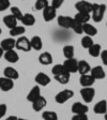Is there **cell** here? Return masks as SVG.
I'll return each mask as SVG.
<instances>
[{
    "instance_id": "obj_1",
    "label": "cell",
    "mask_w": 107,
    "mask_h": 120,
    "mask_svg": "<svg viewBox=\"0 0 107 120\" xmlns=\"http://www.w3.org/2000/svg\"><path fill=\"white\" fill-rule=\"evenodd\" d=\"M106 12V5L105 4H99V3H93L92 5V19L95 22H102L103 17Z\"/></svg>"
},
{
    "instance_id": "obj_2",
    "label": "cell",
    "mask_w": 107,
    "mask_h": 120,
    "mask_svg": "<svg viewBox=\"0 0 107 120\" xmlns=\"http://www.w3.org/2000/svg\"><path fill=\"white\" fill-rule=\"evenodd\" d=\"M74 95V91L71 89H64L62 91L57 93V95L55 97V101L58 104H63L66 101H69L70 99H72Z\"/></svg>"
},
{
    "instance_id": "obj_3",
    "label": "cell",
    "mask_w": 107,
    "mask_h": 120,
    "mask_svg": "<svg viewBox=\"0 0 107 120\" xmlns=\"http://www.w3.org/2000/svg\"><path fill=\"white\" fill-rule=\"evenodd\" d=\"M15 47L19 50L22 52H29L31 50V44H30V40L26 37H19L16 40V44H15Z\"/></svg>"
},
{
    "instance_id": "obj_4",
    "label": "cell",
    "mask_w": 107,
    "mask_h": 120,
    "mask_svg": "<svg viewBox=\"0 0 107 120\" xmlns=\"http://www.w3.org/2000/svg\"><path fill=\"white\" fill-rule=\"evenodd\" d=\"M80 95L86 103H90L92 102L93 98L95 95V90L92 87H84L80 90Z\"/></svg>"
},
{
    "instance_id": "obj_5",
    "label": "cell",
    "mask_w": 107,
    "mask_h": 120,
    "mask_svg": "<svg viewBox=\"0 0 107 120\" xmlns=\"http://www.w3.org/2000/svg\"><path fill=\"white\" fill-rule=\"evenodd\" d=\"M92 5L93 3H90L86 0H80L78 2L75 3V8L78 12H82V13H91L92 12Z\"/></svg>"
},
{
    "instance_id": "obj_6",
    "label": "cell",
    "mask_w": 107,
    "mask_h": 120,
    "mask_svg": "<svg viewBox=\"0 0 107 120\" xmlns=\"http://www.w3.org/2000/svg\"><path fill=\"white\" fill-rule=\"evenodd\" d=\"M56 16H57V10L52 5H48L43 10V18L45 22H52L54 18H56Z\"/></svg>"
},
{
    "instance_id": "obj_7",
    "label": "cell",
    "mask_w": 107,
    "mask_h": 120,
    "mask_svg": "<svg viewBox=\"0 0 107 120\" xmlns=\"http://www.w3.org/2000/svg\"><path fill=\"white\" fill-rule=\"evenodd\" d=\"M57 22H58V25H59L60 27L69 29V28H72L74 18L70 17V16H65V15H60V16H58Z\"/></svg>"
},
{
    "instance_id": "obj_8",
    "label": "cell",
    "mask_w": 107,
    "mask_h": 120,
    "mask_svg": "<svg viewBox=\"0 0 107 120\" xmlns=\"http://www.w3.org/2000/svg\"><path fill=\"white\" fill-rule=\"evenodd\" d=\"M63 65H64L65 70L70 73V74L71 73L78 72V61L76 59H74V58H72V59H66L64 61V63H63Z\"/></svg>"
},
{
    "instance_id": "obj_9",
    "label": "cell",
    "mask_w": 107,
    "mask_h": 120,
    "mask_svg": "<svg viewBox=\"0 0 107 120\" xmlns=\"http://www.w3.org/2000/svg\"><path fill=\"white\" fill-rule=\"evenodd\" d=\"M72 112L74 115H80V114H87L89 108L86 104H82L80 102H75L72 105Z\"/></svg>"
},
{
    "instance_id": "obj_10",
    "label": "cell",
    "mask_w": 107,
    "mask_h": 120,
    "mask_svg": "<svg viewBox=\"0 0 107 120\" xmlns=\"http://www.w3.org/2000/svg\"><path fill=\"white\" fill-rule=\"evenodd\" d=\"M15 44H16V40H14V38H7V39L1 41L0 47L2 48L4 52H9V50L14 49Z\"/></svg>"
},
{
    "instance_id": "obj_11",
    "label": "cell",
    "mask_w": 107,
    "mask_h": 120,
    "mask_svg": "<svg viewBox=\"0 0 107 120\" xmlns=\"http://www.w3.org/2000/svg\"><path fill=\"white\" fill-rule=\"evenodd\" d=\"M13 87H14V80L7 77H0V90L7 92L12 90Z\"/></svg>"
},
{
    "instance_id": "obj_12",
    "label": "cell",
    "mask_w": 107,
    "mask_h": 120,
    "mask_svg": "<svg viewBox=\"0 0 107 120\" xmlns=\"http://www.w3.org/2000/svg\"><path fill=\"white\" fill-rule=\"evenodd\" d=\"M35 82H37L39 86H47L50 82V78L47 74H45L43 72L37 73V76H35Z\"/></svg>"
},
{
    "instance_id": "obj_13",
    "label": "cell",
    "mask_w": 107,
    "mask_h": 120,
    "mask_svg": "<svg viewBox=\"0 0 107 120\" xmlns=\"http://www.w3.org/2000/svg\"><path fill=\"white\" fill-rule=\"evenodd\" d=\"M46 104H47L46 99L41 95L40 98H37V100L32 102V108H33V110H35V112H41V110L46 106Z\"/></svg>"
},
{
    "instance_id": "obj_14",
    "label": "cell",
    "mask_w": 107,
    "mask_h": 120,
    "mask_svg": "<svg viewBox=\"0 0 107 120\" xmlns=\"http://www.w3.org/2000/svg\"><path fill=\"white\" fill-rule=\"evenodd\" d=\"M90 73H91V76H92L94 79H103V78H105V76H106L105 71L103 70V68L101 67V65L92 68L91 71H90Z\"/></svg>"
},
{
    "instance_id": "obj_15",
    "label": "cell",
    "mask_w": 107,
    "mask_h": 120,
    "mask_svg": "<svg viewBox=\"0 0 107 120\" xmlns=\"http://www.w3.org/2000/svg\"><path fill=\"white\" fill-rule=\"evenodd\" d=\"M95 79L91 76V74H85V75H80L79 82L82 87H91L94 84Z\"/></svg>"
},
{
    "instance_id": "obj_16",
    "label": "cell",
    "mask_w": 107,
    "mask_h": 120,
    "mask_svg": "<svg viewBox=\"0 0 107 120\" xmlns=\"http://www.w3.org/2000/svg\"><path fill=\"white\" fill-rule=\"evenodd\" d=\"M4 59L7 60V62L10 63H16L19 60V56L14 49L9 50V52H4V55H3Z\"/></svg>"
},
{
    "instance_id": "obj_17",
    "label": "cell",
    "mask_w": 107,
    "mask_h": 120,
    "mask_svg": "<svg viewBox=\"0 0 107 120\" xmlns=\"http://www.w3.org/2000/svg\"><path fill=\"white\" fill-rule=\"evenodd\" d=\"M3 74H4V77L10 78V79H12V80L18 79V77H19V74H18L17 70L14 69V68H12V67L5 68L4 71H3Z\"/></svg>"
},
{
    "instance_id": "obj_18",
    "label": "cell",
    "mask_w": 107,
    "mask_h": 120,
    "mask_svg": "<svg viewBox=\"0 0 107 120\" xmlns=\"http://www.w3.org/2000/svg\"><path fill=\"white\" fill-rule=\"evenodd\" d=\"M41 97V89L39 86H34V87L32 88V89L29 91V93H28L27 95V100L29 101V102L32 103L33 101H35L37 99V98Z\"/></svg>"
},
{
    "instance_id": "obj_19",
    "label": "cell",
    "mask_w": 107,
    "mask_h": 120,
    "mask_svg": "<svg viewBox=\"0 0 107 120\" xmlns=\"http://www.w3.org/2000/svg\"><path fill=\"white\" fill-rule=\"evenodd\" d=\"M3 22H4V25L7 26L9 29H12V28L17 26V19H16L12 14L5 15L4 17H3Z\"/></svg>"
},
{
    "instance_id": "obj_20",
    "label": "cell",
    "mask_w": 107,
    "mask_h": 120,
    "mask_svg": "<svg viewBox=\"0 0 107 120\" xmlns=\"http://www.w3.org/2000/svg\"><path fill=\"white\" fill-rule=\"evenodd\" d=\"M90 18H91V16H90L89 13H82V12H77L76 15L74 16V19L76 20V22H80L81 25L89 22Z\"/></svg>"
},
{
    "instance_id": "obj_21",
    "label": "cell",
    "mask_w": 107,
    "mask_h": 120,
    "mask_svg": "<svg viewBox=\"0 0 107 120\" xmlns=\"http://www.w3.org/2000/svg\"><path fill=\"white\" fill-rule=\"evenodd\" d=\"M82 32L86 33L88 37H94L97 33V29L94 26L91 25V24L87 22V24H84V25H82Z\"/></svg>"
},
{
    "instance_id": "obj_22",
    "label": "cell",
    "mask_w": 107,
    "mask_h": 120,
    "mask_svg": "<svg viewBox=\"0 0 107 120\" xmlns=\"http://www.w3.org/2000/svg\"><path fill=\"white\" fill-rule=\"evenodd\" d=\"M39 61H40L41 64L43 65H49L52 62V56L50 55L48 52H42L40 56H39Z\"/></svg>"
},
{
    "instance_id": "obj_23",
    "label": "cell",
    "mask_w": 107,
    "mask_h": 120,
    "mask_svg": "<svg viewBox=\"0 0 107 120\" xmlns=\"http://www.w3.org/2000/svg\"><path fill=\"white\" fill-rule=\"evenodd\" d=\"M90 71H91V67H90V64L87 61H85V60L78 61V72H79L80 75L88 74Z\"/></svg>"
},
{
    "instance_id": "obj_24",
    "label": "cell",
    "mask_w": 107,
    "mask_h": 120,
    "mask_svg": "<svg viewBox=\"0 0 107 120\" xmlns=\"http://www.w3.org/2000/svg\"><path fill=\"white\" fill-rule=\"evenodd\" d=\"M30 44H31V48L34 50H41L43 47L42 39H41L40 37H37V35H34V37L31 38Z\"/></svg>"
},
{
    "instance_id": "obj_25",
    "label": "cell",
    "mask_w": 107,
    "mask_h": 120,
    "mask_svg": "<svg viewBox=\"0 0 107 120\" xmlns=\"http://www.w3.org/2000/svg\"><path fill=\"white\" fill-rule=\"evenodd\" d=\"M94 112L96 114H106L107 112V102L105 100H102L100 102H97L94 105V108H93Z\"/></svg>"
},
{
    "instance_id": "obj_26",
    "label": "cell",
    "mask_w": 107,
    "mask_h": 120,
    "mask_svg": "<svg viewBox=\"0 0 107 120\" xmlns=\"http://www.w3.org/2000/svg\"><path fill=\"white\" fill-rule=\"evenodd\" d=\"M20 22H22V25L24 26H32V25H34L35 18L32 14L26 13V14H24V16H22V18Z\"/></svg>"
},
{
    "instance_id": "obj_27",
    "label": "cell",
    "mask_w": 107,
    "mask_h": 120,
    "mask_svg": "<svg viewBox=\"0 0 107 120\" xmlns=\"http://www.w3.org/2000/svg\"><path fill=\"white\" fill-rule=\"evenodd\" d=\"M70 76L71 74L69 72H64V73H61V74L57 75V76H55V79L57 80L58 82H60V84H62V85H65V84H67V82H70Z\"/></svg>"
},
{
    "instance_id": "obj_28",
    "label": "cell",
    "mask_w": 107,
    "mask_h": 120,
    "mask_svg": "<svg viewBox=\"0 0 107 120\" xmlns=\"http://www.w3.org/2000/svg\"><path fill=\"white\" fill-rule=\"evenodd\" d=\"M102 48H101V45L100 44H93L91 47L89 48V54L91 57H99V56L101 55V52H102Z\"/></svg>"
},
{
    "instance_id": "obj_29",
    "label": "cell",
    "mask_w": 107,
    "mask_h": 120,
    "mask_svg": "<svg viewBox=\"0 0 107 120\" xmlns=\"http://www.w3.org/2000/svg\"><path fill=\"white\" fill-rule=\"evenodd\" d=\"M63 55L66 59L74 58V46L73 45H65L63 47Z\"/></svg>"
},
{
    "instance_id": "obj_30",
    "label": "cell",
    "mask_w": 107,
    "mask_h": 120,
    "mask_svg": "<svg viewBox=\"0 0 107 120\" xmlns=\"http://www.w3.org/2000/svg\"><path fill=\"white\" fill-rule=\"evenodd\" d=\"M26 32V29L24 26H16V27L10 29V34L12 35V38L17 37V35H22Z\"/></svg>"
},
{
    "instance_id": "obj_31",
    "label": "cell",
    "mask_w": 107,
    "mask_h": 120,
    "mask_svg": "<svg viewBox=\"0 0 107 120\" xmlns=\"http://www.w3.org/2000/svg\"><path fill=\"white\" fill-rule=\"evenodd\" d=\"M42 118L44 120H58V115L55 112L46 110V112H43Z\"/></svg>"
},
{
    "instance_id": "obj_32",
    "label": "cell",
    "mask_w": 107,
    "mask_h": 120,
    "mask_svg": "<svg viewBox=\"0 0 107 120\" xmlns=\"http://www.w3.org/2000/svg\"><path fill=\"white\" fill-rule=\"evenodd\" d=\"M94 44L93 43V40L91 37H88V35H86V37H84L81 39V46L84 48H87V49H89L92 45Z\"/></svg>"
},
{
    "instance_id": "obj_33",
    "label": "cell",
    "mask_w": 107,
    "mask_h": 120,
    "mask_svg": "<svg viewBox=\"0 0 107 120\" xmlns=\"http://www.w3.org/2000/svg\"><path fill=\"white\" fill-rule=\"evenodd\" d=\"M48 5H49L48 0H37V1H35V4H34V8H35V10H37V11H43L45 8H47Z\"/></svg>"
},
{
    "instance_id": "obj_34",
    "label": "cell",
    "mask_w": 107,
    "mask_h": 120,
    "mask_svg": "<svg viewBox=\"0 0 107 120\" xmlns=\"http://www.w3.org/2000/svg\"><path fill=\"white\" fill-rule=\"evenodd\" d=\"M64 72H66V70H65V68L63 64H56L52 69V73L54 76H57V75L61 74V73H64Z\"/></svg>"
},
{
    "instance_id": "obj_35",
    "label": "cell",
    "mask_w": 107,
    "mask_h": 120,
    "mask_svg": "<svg viewBox=\"0 0 107 120\" xmlns=\"http://www.w3.org/2000/svg\"><path fill=\"white\" fill-rule=\"evenodd\" d=\"M11 14H12L17 20H22V16H24V14L22 13V11L19 10V8H17V7H12L11 8Z\"/></svg>"
},
{
    "instance_id": "obj_36",
    "label": "cell",
    "mask_w": 107,
    "mask_h": 120,
    "mask_svg": "<svg viewBox=\"0 0 107 120\" xmlns=\"http://www.w3.org/2000/svg\"><path fill=\"white\" fill-rule=\"evenodd\" d=\"M71 29H73V31H74L75 33H77V34H81L82 32V25L80 24V22H76V20L74 19V22H73V25H72V28Z\"/></svg>"
},
{
    "instance_id": "obj_37",
    "label": "cell",
    "mask_w": 107,
    "mask_h": 120,
    "mask_svg": "<svg viewBox=\"0 0 107 120\" xmlns=\"http://www.w3.org/2000/svg\"><path fill=\"white\" fill-rule=\"evenodd\" d=\"M10 8V0H0V12H3Z\"/></svg>"
},
{
    "instance_id": "obj_38",
    "label": "cell",
    "mask_w": 107,
    "mask_h": 120,
    "mask_svg": "<svg viewBox=\"0 0 107 120\" xmlns=\"http://www.w3.org/2000/svg\"><path fill=\"white\" fill-rule=\"evenodd\" d=\"M63 2H64V0H52V7L57 10L63 4Z\"/></svg>"
},
{
    "instance_id": "obj_39",
    "label": "cell",
    "mask_w": 107,
    "mask_h": 120,
    "mask_svg": "<svg viewBox=\"0 0 107 120\" xmlns=\"http://www.w3.org/2000/svg\"><path fill=\"white\" fill-rule=\"evenodd\" d=\"M72 120H88L87 114H80V115H74L72 117Z\"/></svg>"
},
{
    "instance_id": "obj_40",
    "label": "cell",
    "mask_w": 107,
    "mask_h": 120,
    "mask_svg": "<svg viewBox=\"0 0 107 120\" xmlns=\"http://www.w3.org/2000/svg\"><path fill=\"white\" fill-rule=\"evenodd\" d=\"M7 107L5 104H0V118H2L5 116L7 114Z\"/></svg>"
},
{
    "instance_id": "obj_41",
    "label": "cell",
    "mask_w": 107,
    "mask_h": 120,
    "mask_svg": "<svg viewBox=\"0 0 107 120\" xmlns=\"http://www.w3.org/2000/svg\"><path fill=\"white\" fill-rule=\"evenodd\" d=\"M101 59L103 61V64L107 65V49H104L103 52H101Z\"/></svg>"
},
{
    "instance_id": "obj_42",
    "label": "cell",
    "mask_w": 107,
    "mask_h": 120,
    "mask_svg": "<svg viewBox=\"0 0 107 120\" xmlns=\"http://www.w3.org/2000/svg\"><path fill=\"white\" fill-rule=\"evenodd\" d=\"M5 120H17V117H15V116H9Z\"/></svg>"
},
{
    "instance_id": "obj_43",
    "label": "cell",
    "mask_w": 107,
    "mask_h": 120,
    "mask_svg": "<svg viewBox=\"0 0 107 120\" xmlns=\"http://www.w3.org/2000/svg\"><path fill=\"white\" fill-rule=\"evenodd\" d=\"M3 55H4V50H3V49H2V48L0 47V58L2 57V56H3Z\"/></svg>"
},
{
    "instance_id": "obj_44",
    "label": "cell",
    "mask_w": 107,
    "mask_h": 120,
    "mask_svg": "<svg viewBox=\"0 0 107 120\" xmlns=\"http://www.w3.org/2000/svg\"><path fill=\"white\" fill-rule=\"evenodd\" d=\"M17 120H28V119H24V118H17Z\"/></svg>"
},
{
    "instance_id": "obj_45",
    "label": "cell",
    "mask_w": 107,
    "mask_h": 120,
    "mask_svg": "<svg viewBox=\"0 0 107 120\" xmlns=\"http://www.w3.org/2000/svg\"><path fill=\"white\" fill-rule=\"evenodd\" d=\"M105 120H107V112L105 114Z\"/></svg>"
},
{
    "instance_id": "obj_46",
    "label": "cell",
    "mask_w": 107,
    "mask_h": 120,
    "mask_svg": "<svg viewBox=\"0 0 107 120\" xmlns=\"http://www.w3.org/2000/svg\"><path fill=\"white\" fill-rule=\"evenodd\" d=\"M1 32H2V30H1V28H0V34H1Z\"/></svg>"
},
{
    "instance_id": "obj_47",
    "label": "cell",
    "mask_w": 107,
    "mask_h": 120,
    "mask_svg": "<svg viewBox=\"0 0 107 120\" xmlns=\"http://www.w3.org/2000/svg\"><path fill=\"white\" fill-rule=\"evenodd\" d=\"M106 26H107V24H106Z\"/></svg>"
}]
</instances>
